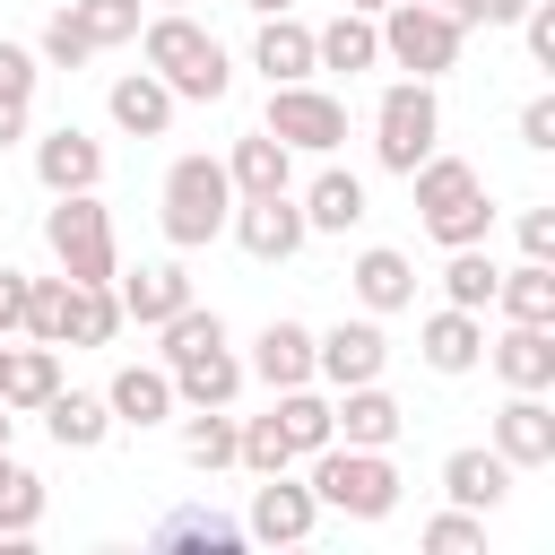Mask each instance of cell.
Returning a JSON list of instances; mask_svg holds the SVG:
<instances>
[{
	"label": "cell",
	"mask_w": 555,
	"mask_h": 555,
	"mask_svg": "<svg viewBox=\"0 0 555 555\" xmlns=\"http://www.w3.org/2000/svg\"><path fill=\"white\" fill-rule=\"evenodd\" d=\"M156 338H165V373H173V399L182 408H234V390H243V356L225 347V321L191 295L173 321H156Z\"/></svg>",
	"instance_id": "1"
},
{
	"label": "cell",
	"mask_w": 555,
	"mask_h": 555,
	"mask_svg": "<svg viewBox=\"0 0 555 555\" xmlns=\"http://www.w3.org/2000/svg\"><path fill=\"white\" fill-rule=\"evenodd\" d=\"M139 61L173 87V104H225V87H234L225 43H217L191 9H156V17L139 26Z\"/></svg>",
	"instance_id": "2"
},
{
	"label": "cell",
	"mask_w": 555,
	"mask_h": 555,
	"mask_svg": "<svg viewBox=\"0 0 555 555\" xmlns=\"http://www.w3.org/2000/svg\"><path fill=\"white\" fill-rule=\"evenodd\" d=\"M234 217V182H225V156H173L165 165V191H156V225L173 251H199L217 243Z\"/></svg>",
	"instance_id": "3"
},
{
	"label": "cell",
	"mask_w": 555,
	"mask_h": 555,
	"mask_svg": "<svg viewBox=\"0 0 555 555\" xmlns=\"http://www.w3.org/2000/svg\"><path fill=\"white\" fill-rule=\"evenodd\" d=\"M304 486L321 494V512H347V520H390L399 512V468H390V451H364V442H321Z\"/></svg>",
	"instance_id": "4"
},
{
	"label": "cell",
	"mask_w": 555,
	"mask_h": 555,
	"mask_svg": "<svg viewBox=\"0 0 555 555\" xmlns=\"http://www.w3.org/2000/svg\"><path fill=\"white\" fill-rule=\"evenodd\" d=\"M43 243H52V260H61L69 286H113V269H121V251H113V208H104L95 191H61V199L43 208Z\"/></svg>",
	"instance_id": "5"
},
{
	"label": "cell",
	"mask_w": 555,
	"mask_h": 555,
	"mask_svg": "<svg viewBox=\"0 0 555 555\" xmlns=\"http://www.w3.org/2000/svg\"><path fill=\"white\" fill-rule=\"evenodd\" d=\"M434 147H442L434 78H390V87H382V104H373V156H382V173H399V182H408Z\"/></svg>",
	"instance_id": "6"
},
{
	"label": "cell",
	"mask_w": 555,
	"mask_h": 555,
	"mask_svg": "<svg viewBox=\"0 0 555 555\" xmlns=\"http://www.w3.org/2000/svg\"><path fill=\"white\" fill-rule=\"evenodd\" d=\"M373 26H382V61H390V69H408V78H442V69H460L468 26H460L451 9H434V0H390Z\"/></svg>",
	"instance_id": "7"
},
{
	"label": "cell",
	"mask_w": 555,
	"mask_h": 555,
	"mask_svg": "<svg viewBox=\"0 0 555 555\" xmlns=\"http://www.w3.org/2000/svg\"><path fill=\"white\" fill-rule=\"evenodd\" d=\"M260 130H269V139H286L295 156H330V147L347 139V104H338V95H321L312 78H295V87H269Z\"/></svg>",
	"instance_id": "8"
},
{
	"label": "cell",
	"mask_w": 555,
	"mask_h": 555,
	"mask_svg": "<svg viewBox=\"0 0 555 555\" xmlns=\"http://www.w3.org/2000/svg\"><path fill=\"white\" fill-rule=\"evenodd\" d=\"M382 364H390L382 312H364V321H338V330H312V382L347 390V382H382Z\"/></svg>",
	"instance_id": "9"
},
{
	"label": "cell",
	"mask_w": 555,
	"mask_h": 555,
	"mask_svg": "<svg viewBox=\"0 0 555 555\" xmlns=\"http://www.w3.org/2000/svg\"><path fill=\"white\" fill-rule=\"evenodd\" d=\"M312 529H321V494H312V486H295L286 468H269V477L251 486L243 538H260V546H304Z\"/></svg>",
	"instance_id": "10"
},
{
	"label": "cell",
	"mask_w": 555,
	"mask_h": 555,
	"mask_svg": "<svg viewBox=\"0 0 555 555\" xmlns=\"http://www.w3.org/2000/svg\"><path fill=\"white\" fill-rule=\"evenodd\" d=\"M225 234L251 251V260H295L304 243H312V225H304V208H295V191H269V199H234V217H225Z\"/></svg>",
	"instance_id": "11"
},
{
	"label": "cell",
	"mask_w": 555,
	"mask_h": 555,
	"mask_svg": "<svg viewBox=\"0 0 555 555\" xmlns=\"http://www.w3.org/2000/svg\"><path fill=\"white\" fill-rule=\"evenodd\" d=\"M416 356H425V373H477L486 364V312H460V304H442V312H425L416 321Z\"/></svg>",
	"instance_id": "12"
},
{
	"label": "cell",
	"mask_w": 555,
	"mask_h": 555,
	"mask_svg": "<svg viewBox=\"0 0 555 555\" xmlns=\"http://www.w3.org/2000/svg\"><path fill=\"white\" fill-rule=\"evenodd\" d=\"M330 434H338V442H364V451H390V442L408 434V408H399L382 382H347V390L330 399Z\"/></svg>",
	"instance_id": "13"
},
{
	"label": "cell",
	"mask_w": 555,
	"mask_h": 555,
	"mask_svg": "<svg viewBox=\"0 0 555 555\" xmlns=\"http://www.w3.org/2000/svg\"><path fill=\"white\" fill-rule=\"evenodd\" d=\"M494 451L512 468H555V408H546V390H512L494 408Z\"/></svg>",
	"instance_id": "14"
},
{
	"label": "cell",
	"mask_w": 555,
	"mask_h": 555,
	"mask_svg": "<svg viewBox=\"0 0 555 555\" xmlns=\"http://www.w3.org/2000/svg\"><path fill=\"white\" fill-rule=\"evenodd\" d=\"M35 182L61 199V191H95L104 182V139H87L78 121H61V130H43L35 139Z\"/></svg>",
	"instance_id": "15"
},
{
	"label": "cell",
	"mask_w": 555,
	"mask_h": 555,
	"mask_svg": "<svg viewBox=\"0 0 555 555\" xmlns=\"http://www.w3.org/2000/svg\"><path fill=\"white\" fill-rule=\"evenodd\" d=\"M113 295H121V321H139V330H156V321H173V312L191 304V269H182V260H147V269H113Z\"/></svg>",
	"instance_id": "16"
},
{
	"label": "cell",
	"mask_w": 555,
	"mask_h": 555,
	"mask_svg": "<svg viewBox=\"0 0 555 555\" xmlns=\"http://www.w3.org/2000/svg\"><path fill=\"white\" fill-rule=\"evenodd\" d=\"M486 364L503 373V390H555V321H512Z\"/></svg>",
	"instance_id": "17"
},
{
	"label": "cell",
	"mask_w": 555,
	"mask_h": 555,
	"mask_svg": "<svg viewBox=\"0 0 555 555\" xmlns=\"http://www.w3.org/2000/svg\"><path fill=\"white\" fill-rule=\"evenodd\" d=\"M512 477H520V468H512L494 442H460V451L442 460V494H451L460 512H494V503L512 494Z\"/></svg>",
	"instance_id": "18"
},
{
	"label": "cell",
	"mask_w": 555,
	"mask_h": 555,
	"mask_svg": "<svg viewBox=\"0 0 555 555\" xmlns=\"http://www.w3.org/2000/svg\"><path fill=\"white\" fill-rule=\"evenodd\" d=\"M225 182H234V199L295 191V147H286V139H269V130H243V139L225 147Z\"/></svg>",
	"instance_id": "19"
},
{
	"label": "cell",
	"mask_w": 555,
	"mask_h": 555,
	"mask_svg": "<svg viewBox=\"0 0 555 555\" xmlns=\"http://www.w3.org/2000/svg\"><path fill=\"white\" fill-rule=\"evenodd\" d=\"M243 373L251 382H269V390H295V382H312V330L304 321H260V338H251V356H243Z\"/></svg>",
	"instance_id": "20"
},
{
	"label": "cell",
	"mask_w": 555,
	"mask_h": 555,
	"mask_svg": "<svg viewBox=\"0 0 555 555\" xmlns=\"http://www.w3.org/2000/svg\"><path fill=\"white\" fill-rule=\"evenodd\" d=\"M104 113H113V130H130V139H165V130H173V87H165L156 69H121L113 95H104Z\"/></svg>",
	"instance_id": "21"
},
{
	"label": "cell",
	"mask_w": 555,
	"mask_h": 555,
	"mask_svg": "<svg viewBox=\"0 0 555 555\" xmlns=\"http://www.w3.org/2000/svg\"><path fill=\"white\" fill-rule=\"evenodd\" d=\"M295 208H304V225H312V234H356V225L373 217L364 173H347V165H321V173H312V191H304Z\"/></svg>",
	"instance_id": "22"
},
{
	"label": "cell",
	"mask_w": 555,
	"mask_h": 555,
	"mask_svg": "<svg viewBox=\"0 0 555 555\" xmlns=\"http://www.w3.org/2000/svg\"><path fill=\"white\" fill-rule=\"evenodd\" d=\"M104 408H113V425H139V434H147V425H165L182 399H173V373H165V364H121V373L104 382Z\"/></svg>",
	"instance_id": "23"
},
{
	"label": "cell",
	"mask_w": 555,
	"mask_h": 555,
	"mask_svg": "<svg viewBox=\"0 0 555 555\" xmlns=\"http://www.w3.org/2000/svg\"><path fill=\"white\" fill-rule=\"evenodd\" d=\"M251 69H260L269 87H295V78H312V26H304L295 9L260 17V35H251Z\"/></svg>",
	"instance_id": "24"
},
{
	"label": "cell",
	"mask_w": 555,
	"mask_h": 555,
	"mask_svg": "<svg viewBox=\"0 0 555 555\" xmlns=\"http://www.w3.org/2000/svg\"><path fill=\"white\" fill-rule=\"evenodd\" d=\"M347 286H356V304H364V312H408V304H416V260H408V251H390V243H373V251H356Z\"/></svg>",
	"instance_id": "25"
},
{
	"label": "cell",
	"mask_w": 555,
	"mask_h": 555,
	"mask_svg": "<svg viewBox=\"0 0 555 555\" xmlns=\"http://www.w3.org/2000/svg\"><path fill=\"white\" fill-rule=\"evenodd\" d=\"M312 69H382V26L364 9H338L330 26H312Z\"/></svg>",
	"instance_id": "26"
},
{
	"label": "cell",
	"mask_w": 555,
	"mask_h": 555,
	"mask_svg": "<svg viewBox=\"0 0 555 555\" xmlns=\"http://www.w3.org/2000/svg\"><path fill=\"white\" fill-rule=\"evenodd\" d=\"M35 416H43V434H52L61 451H104V434H113V408H104V390H52Z\"/></svg>",
	"instance_id": "27"
},
{
	"label": "cell",
	"mask_w": 555,
	"mask_h": 555,
	"mask_svg": "<svg viewBox=\"0 0 555 555\" xmlns=\"http://www.w3.org/2000/svg\"><path fill=\"white\" fill-rule=\"evenodd\" d=\"M52 390H61V347H35V338H26V347H9V373H0V408H9V416H35Z\"/></svg>",
	"instance_id": "28"
},
{
	"label": "cell",
	"mask_w": 555,
	"mask_h": 555,
	"mask_svg": "<svg viewBox=\"0 0 555 555\" xmlns=\"http://www.w3.org/2000/svg\"><path fill=\"white\" fill-rule=\"evenodd\" d=\"M269 416H278V434H286V451H295V460H312L321 442H338V434H330V399H321L312 382L269 390Z\"/></svg>",
	"instance_id": "29"
},
{
	"label": "cell",
	"mask_w": 555,
	"mask_h": 555,
	"mask_svg": "<svg viewBox=\"0 0 555 555\" xmlns=\"http://www.w3.org/2000/svg\"><path fill=\"white\" fill-rule=\"evenodd\" d=\"M121 338V295L113 286H69L61 304V347H113Z\"/></svg>",
	"instance_id": "30"
},
{
	"label": "cell",
	"mask_w": 555,
	"mask_h": 555,
	"mask_svg": "<svg viewBox=\"0 0 555 555\" xmlns=\"http://www.w3.org/2000/svg\"><path fill=\"white\" fill-rule=\"evenodd\" d=\"M494 312L503 321H555V260H520L494 278Z\"/></svg>",
	"instance_id": "31"
},
{
	"label": "cell",
	"mask_w": 555,
	"mask_h": 555,
	"mask_svg": "<svg viewBox=\"0 0 555 555\" xmlns=\"http://www.w3.org/2000/svg\"><path fill=\"white\" fill-rule=\"evenodd\" d=\"M494 260H486V243H460L451 260H442V304H460V312H486L494 304Z\"/></svg>",
	"instance_id": "32"
},
{
	"label": "cell",
	"mask_w": 555,
	"mask_h": 555,
	"mask_svg": "<svg viewBox=\"0 0 555 555\" xmlns=\"http://www.w3.org/2000/svg\"><path fill=\"white\" fill-rule=\"evenodd\" d=\"M408 191H416V217H434V208H451L460 191H477V165H468V156H442V147H434V156H425V165L408 173Z\"/></svg>",
	"instance_id": "33"
},
{
	"label": "cell",
	"mask_w": 555,
	"mask_h": 555,
	"mask_svg": "<svg viewBox=\"0 0 555 555\" xmlns=\"http://www.w3.org/2000/svg\"><path fill=\"white\" fill-rule=\"evenodd\" d=\"M425 234H434L442 251H460V243H486V234H494V199H486V182H477V191H460L451 208H434V217H425Z\"/></svg>",
	"instance_id": "34"
},
{
	"label": "cell",
	"mask_w": 555,
	"mask_h": 555,
	"mask_svg": "<svg viewBox=\"0 0 555 555\" xmlns=\"http://www.w3.org/2000/svg\"><path fill=\"white\" fill-rule=\"evenodd\" d=\"M156 546H243V520H225L208 503H182V512L156 520Z\"/></svg>",
	"instance_id": "35"
},
{
	"label": "cell",
	"mask_w": 555,
	"mask_h": 555,
	"mask_svg": "<svg viewBox=\"0 0 555 555\" xmlns=\"http://www.w3.org/2000/svg\"><path fill=\"white\" fill-rule=\"evenodd\" d=\"M35 520H43V477L0 451V538H26Z\"/></svg>",
	"instance_id": "36"
},
{
	"label": "cell",
	"mask_w": 555,
	"mask_h": 555,
	"mask_svg": "<svg viewBox=\"0 0 555 555\" xmlns=\"http://www.w3.org/2000/svg\"><path fill=\"white\" fill-rule=\"evenodd\" d=\"M182 460L191 468H234V416L225 408H191L182 416Z\"/></svg>",
	"instance_id": "37"
},
{
	"label": "cell",
	"mask_w": 555,
	"mask_h": 555,
	"mask_svg": "<svg viewBox=\"0 0 555 555\" xmlns=\"http://www.w3.org/2000/svg\"><path fill=\"white\" fill-rule=\"evenodd\" d=\"M69 17H78V35L95 43V52H113V43H139V0H69Z\"/></svg>",
	"instance_id": "38"
},
{
	"label": "cell",
	"mask_w": 555,
	"mask_h": 555,
	"mask_svg": "<svg viewBox=\"0 0 555 555\" xmlns=\"http://www.w3.org/2000/svg\"><path fill=\"white\" fill-rule=\"evenodd\" d=\"M35 61H43V69H87V61H95V43L78 35V17H69V9H52V17H43V35H35Z\"/></svg>",
	"instance_id": "39"
},
{
	"label": "cell",
	"mask_w": 555,
	"mask_h": 555,
	"mask_svg": "<svg viewBox=\"0 0 555 555\" xmlns=\"http://www.w3.org/2000/svg\"><path fill=\"white\" fill-rule=\"evenodd\" d=\"M234 460H243L251 477H269V468H295V451H286L278 416H251V425H234Z\"/></svg>",
	"instance_id": "40"
},
{
	"label": "cell",
	"mask_w": 555,
	"mask_h": 555,
	"mask_svg": "<svg viewBox=\"0 0 555 555\" xmlns=\"http://www.w3.org/2000/svg\"><path fill=\"white\" fill-rule=\"evenodd\" d=\"M416 538H425V555H468V546H486V512H460V503H451V512H434Z\"/></svg>",
	"instance_id": "41"
},
{
	"label": "cell",
	"mask_w": 555,
	"mask_h": 555,
	"mask_svg": "<svg viewBox=\"0 0 555 555\" xmlns=\"http://www.w3.org/2000/svg\"><path fill=\"white\" fill-rule=\"evenodd\" d=\"M61 304H69V278H35L26 286V338L35 347H61Z\"/></svg>",
	"instance_id": "42"
},
{
	"label": "cell",
	"mask_w": 555,
	"mask_h": 555,
	"mask_svg": "<svg viewBox=\"0 0 555 555\" xmlns=\"http://www.w3.org/2000/svg\"><path fill=\"white\" fill-rule=\"evenodd\" d=\"M520 43H529L538 69H555V0H529L520 9Z\"/></svg>",
	"instance_id": "43"
},
{
	"label": "cell",
	"mask_w": 555,
	"mask_h": 555,
	"mask_svg": "<svg viewBox=\"0 0 555 555\" xmlns=\"http://www.w3.org/2000/svg\"><path fill=\"white\" fill-rule=\"evenodd\" d=\"M35 78H43L35 43H9V35H0V95H35Z\"/></svg>",
	"instance_id": "44"
},
{
	"label": "cell",
	"mask_w": 555,
	"mask_h": 555,
	"mask_svg": "<svg viewBox=\"0 0 555 555\" xmlns=\"http://www.w3.org/2000/svg\"><path fill=\"white\" fill-rule=\"evenodd\" d=\"M520 147H529V156L555 147V95H529V104H520Z\"/></svg>",
	"instance_id": "45"
},
{
	"label": "cell",
	"mask_w": 555,
	"mask_h": 555,
	"mask_svg": "<svg viewBox=\"0 0 555 555\" xmlns=\"http://www.w3.org/2000/svg\"><path fill=\"white\" fill-rule=\"evenodd\" d=\"M26 286H35V278L0 260V338H17V330H26Z\"/></svg>",
	"instance_id": "46"
},
{
	"label": "cell",
	"mask_w": 555,
	"mask_h": 555,
	"mask_svg": "<svg viewBox=\"0 0 555 555\" xmlns=\"http://www.w3.org/2000/svg\"><path fill=\"white\" fill-rule=\"evenodd\" d=\"M520 251L529 260H555V208H520Z\"/></svg>",
	"instance_id": "47"
},
{
	"label": "cell",
	"mask_w": 555,
	"mask_h": 555,
	"mask_svg": "<svg viewBox=\"0 0 555 555\" xmlns=\"http://www.w3.org/2000/svg\"><path fill=\"white\" fill-rule=\"evenodd\" d=\"M26 121H35V95H0V147H17Z\"/></svg>",
	"instance_id": "48"
},
{
	"label": "cell",
	"mask_w": 555,
	"mask_h": 555,
	"mask_svg": "<svg viewBox=\"0 0 555 555\" xmlns=\"http://www.w3.org/2000/svg\"><path fill=\"white\" fill-rule=\"evenodd\" d=\"M529 0H477V26H520Z\"/></svg>",
	"instance_id": "49"
},
{
	"label": "cell",
	"mask_w": 555,
	"mask_h": 555,
	"mask_svg": "<svg viewBox=\"0 0 555 555\" xmlns=\"http://www.w3.org/2000/svg\"><path fill=\"white\" fill-rule=\"evenodd\" d=\"M434 9H451L460 26H477V0H434Z\"/></svg>",
	"instance_id": "50"
},
{
	"label": "cell",
	"mask_w": 555,
	"mask_h": 555,
	"mask_svg": "<svg viewBox=\"0 0 555 555\" xmlns=\"http://www.w3.org/2000/svg\"><path fill=\"white\" fill-rule=\"evenodd\" d=\"M243 9H251V17H278V9H295V0H243Z\"/></svg>",
	"instance_id": "51"
},
{
	"label": "cell",
	"mask_w": 555,
	"mask_h": 555,
	"mask_svg": "<svg viewBox=\"0 0 555 555\" xmlns=\"http://www.w3.org/2000/svg\"><path fill=\"white\" fill-rule=\"evenodd\" d=\"M9 434H17V416H9V408H0V451H9Z\"/></svg>",
	"instance_id": "52"
},
{
	"label": "cell",
	"mask_w": 555,
	"mask_h": 555,
	"mask_svg": "<svg viewBox=\"0 0 555 555\" xmlns=\"http://www.w3.org/2000/svg\"><path fill=\"white\" fill-rule=\"evenodd\" d=\"M347 9H364V17H382V9H390V0H347Z\"/></svg>",
	"instance_id": "53"
},
{
	"label": "cell",
	"mask_w": 555,
	"mask_h": 555,
	"mask_svg": "<svg viewBox=\"0 0 555 555\" xmlns=\"http://www.w3.org/2000/svg\"><path fill=\"white\" fill-rule=\"evenodd\" d=\"M0 373H9V338H0Z\"/></svg>",
	"instance_id": "54"
},
{
	"label": "cell",
	"mask_w": 555,
	"mask_h": 555,
	"mask_svg": "<svg viewBox=\"0 0 555 555\" xmlns=\"http://www.w3.org/2000/svg\"><path fill=\"white\" fill-rule=\"evenodd\" d=\"M156 9H191V0H156Z\"/></svg>",
	"instance_id": "55"
}]
</instances>
